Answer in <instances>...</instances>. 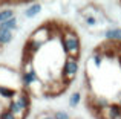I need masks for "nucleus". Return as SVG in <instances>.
<instances>
[{"label": "nucleus", "instance_id": "nucleus-18", "mask_svg": "<svg viewBox=\"0 0 121 119\" xmlns=\"http://www.w3.org/2000/svg\"><path fill=\"white\" fill-rule=\"evenodd\" d=\"M80 102H81V93L80 92H74L71 95V98H69V107L75 108V107H78Z\"/></svg>", "mask_w": 121, "mask_h": 119}, {"label": "nucleus", "instance_id": "nucleus-19", "mask_svg": "<svg viewBox=\"0 0 121 119\" xmlns=\"http://www.w3.org/2000/svg\"><path fill=\"white\" fill-rule=\"evenodd\" d=\"M54 119H71V116H69L68 111H63V110H57L52 113Z\"/></svg>", "mask_w": 121, "mask_h": 119}, {"label": "nucleus", "instance_id": "nucleus-4", "mask_svg": "<svg viewBox=\"0 0 121 119\" xmlns=\"http://www.w3.org/2000/svg\"><path fill=\"white\" fill-rule=\"evenodd\" d=\"M68 86H69V84L65 83V81L60 78L58 81H51V84H44V90H43V92L46 93L48 96H57V95H60L61 92H65Z\"/></svg>", "mask_w": 121, "mask_h": 119}, {"label": "nucleus", "instance_id": "nucleus-11", "mask_svg": "<svg viewBox=\"0 0 121 119\" xmlns=\"http://www.w3.org/2000/svg\"><path fill=\"white\" fill-rule=\"evenodd\" d=\"M18 90H15L14 87H6V86H0V99L11 102L12 99H15Z\"/></svg>", "mask_w": 121, "mask_h": 119}, {"label": "nucleus", "instance_id": "nucleus-9", "mask_svg": "<svg viewBox=\"0 0 121 119\" xmlns=\"http://www.w3.org/2000/svg\"><path fill=\"white\" fill-rule=\"evenodd\" d=\"M103 35L110 43H121V28H109L103 32Z\"/></svg>", "mask_w": 121, "mask_h": 119}, {"label": "nucleus", "instance_id": "nucleus-20", "mask_svg": "<svg viewBox=\"0 0 121 119\" xmlns=\"http://www.w3.org/2000/svg\"><path fill=\"white\" fill-rule=\"evenodd\" d=\"M0 119H17V118H15L8 108H3V110L0 111Z\"/></svg>", "mask_w": 121, "mask_h": 119}, {"label": "nucleus", "instance_id": "nucleus-13", "mask_svg": "<svg viewBox=\"0 0 121 119\" xmlns=\"http://www.w3.org/2000/svg\"><path fill=\"white\" fill-rule=\"evenodd\" d=\"M41 12V5L40 3H31L25 9V17L26 18H34L35 15H39Z\"/></svg>", "mask_w": 121, "mask_h": 119}, {"label": "nucleus", "instance_id": "nucleus-1", "mask_svg": "<svg viewBox=\"0 0 121 119\" xmlns=\"http://www.w3.org/2000/svg\"><path fill=\"white\" fill-rule=\"evenodd\" d=\"M60 43H61V49L65 52L66 57L78 58L81 52V41L78 34L74 29H65L60 37Z\"/></svg>", "mask_w": 121, "mask_h": 119}, {"label": "nucleus", "instance_id": "nucleus-22", "mask_svg": "<svg viewBox=\"0 0 121 119\" xmlns=\"http://www.w3.org/2000/svg\"><path fill=\"white\" fill-rule=\"evenodd\" d=\"M117 58H118V61L121 64V44H118V49H117Z\"/></svg>", "mask_w": 121, "mask_h": 119}, {"label": "nucleus", "instance_id": "nucleus-17", "mask_svg": "<svg viewBox=\"0 0 121 119\" xmlns=\"http://www.w3.org/2000/svg\"><path fill=\"white\" fill-rule=\"evenodd\" d=\"M0 28L2 29H8V31H11V32H14L15 29L18 28V23H17V18H11V20H8V21H5V23H2L0 24Z\"/></svg>", "mask_w": 121, "mask_h": 119}, {"label": "nucleus", "instance_id": "nucleus-10", "mask_svg": "<svg viewBox=\"0 0 121 119\" xmlns=\"http://www.w3.org/2000/svg\"><path fill=\"white\" fill-rule=\"evenodd\" d=\"M6 108H8L9 111H11L12 115H14L17 119H25V116L28 115V111H25L23 108L20 107V105L15 102V99H12L11 102H8V105H6Z\"/></svg>", "mask_w": 121, "mask_h": 119}, {"label": "nucleus", "instance_id": "nucleus-14", "mask_svg": "<svg viewBox=\"0 0 121 119\" xmlns=\"http://www.w3.org/2000/svg\"><path fill=\"white\" fill-rule=\"evenodd\" d=\"M12 38H14V34H12L11 31L2 29V28H0V46L9 44V43L12 41Z\"/></svg>", "mask_w": 121, "mask_h": 119}, {"label": "nucleus", "instance_id": "nucleus-6", "mask_svg": "<svg viewBox=\"0 0 121 119\" xmlns=\"http://www.w3.org/2000/svg\"><path fill=\"white\" fill-rule=\"evenodd\" d=\"M44 44H41V43L35 41V40L32 38H28L26 43H25V57L28 58H34L37 54L41 51V48H43Z\"/></svg>", "mask_w": 121, "mask_h": 119}, {"label": "nucleus", "instance_id": "nucleus-23", "mask_svg": "<svg viewBox=\"0 0 121 119\" xmlns=\"http://www.w3.org/2000/svg\"><path fill=\"white\" fill-rule=\"evenodd\" d=\"M118 105L121 107V96H120V101H118Z\"/></svg>", "mask_w": 121, "mask_h": 119}, {"label": "nucleus", "instance_id": "nucleus-21", "mask_svg": "<svg viewBox=\"0 0 121 119\" xmlns=\"http://www.w3.org/2000/svg\"><path fill=\"white\" fill-rule=\"evenodd\" d=\"M37 119H54V116L51 113H48V111H43V113H40L37 116Z\"/></svg>", "mask_w": 121, "mask_h": 119}, {"label": "nucleus", "instance_id": "nucleus-5", "mask_svg": "<svg viewBox=\"0 0 121 119\" xmlns=\"http://www.w3.org/2000/svg\"><path fill=\"white\" fill-rule=\"evenodd\" d=\"M15 78H17V73H15L12 69L0 66V86L11 87V83L15 81Z\"/></svg>", "mask_w": 121, "mask_h": 119}, {"label": "nucleus", "instance_id": "nucleus-2", "mask_svg": "<svg viewBox=\"0 0 121 119\" xmlns=\"http://www.w3.org/2000/svg\"><path fill=\"white\" fill-rule=\"evenodd\" d=\"M20 83H22V86H23V90H26V92L32 90L35 84L43 86V84H41V81H40L39 73H37L35 67H34L32 58H28V57L23 58L22 72H20Z\"/></svg>", "mask_w": 121, "mask_h": 119}, {"label": "nucleus", "instance_id": "nucleus-8", "mask_svg": "<svg viewBox=\"0 0 121 119\" xmlns=\"http://www.w3.org/2000/svg\"><path fill=\"white\" fill-rule=\"evenodd\" d=\"M15 102H17L25 111H29V107H31V95H29V92L20 90V92L17 93V96H15Z\"/></svg>", "mask_w": 121, "mask_h": 119}, {"label": "nucleus", "instance_id": "nucleus-3", "mask_svg": "<svg viewBox=\"0 0 121 119\" xmlns=\"http://www.w3.org/2000/svg\"><path fill=\"white\" fill-rule=\"evenodd\" d=\"M78 70H80V64H78V58H72V57H66V60L63 61L61 66V72H60V76L65 83L71 84L75 79Z\"/></svg>", "mask_w": 121, "mask_h": 119}, {"label": "nucleus", "instance_id": "nucleus-24", "mask_svg": "<svg viewBox=\"0 0 121 119\" xmlns=\"http://www.w3.org/2000/svg\"><path fill=\"white\" fill-rule=\"evenodd\" d=\"M75 119H81V118H75Z\"/></svg>", "mask_w": 121, "mask_h": 119}, {"label": "nucleus", "instance_id": "nucleus-15", "mask_svg": "<svg viewBox=\"0 0 121 119\" xmlns=\"http://www.w3.org/2000/svg\"><path fill=\"white\" fill-rule=\"evenodd\" d=\"M15 17V11L12 8H5V9H0V24L5 23V21L11 20V18Z\"/></svg>", "mask_w": 121, "mask_h": 119}, {"label": "nucleus", "instance_id": "nucleus-7", "mask_svg": "<svg viewBox=\"0 0 121 119\" xmlns=\"http://www.w3.org/2000/svg\"><path fill=\"white\" fill-rule=\"evenodd\" d=\"M101 119H121V107L118 104H110L107 108H104L100 113Z\"/></svg>", "mask_w": 121, "mask_h": 119}, {"label": "nucleus", "instance_id": "nucleus-12", "mask_svg": "<svg viewBox=\"0 0 121 119\" xmlns=\"http://www.w3.org/2000/svg\"><path fill=\"white\" fill-rule=\"evenodd\" d=\"M100 14H101V11H100ZM83 20H84V24L89 26V28L97 26L98 24V12L94 14V12H91V11L86 9V11H83Z\"/></svg>", "mask_w": 121, "mask_h": 119}, {"label": "nucleus", "instance_id": "nucleus-16", "mask_svg": "<svg viewBox=\"0 0 121 119\" xmlns=\"http://www.w3.org/2000/svg\"><path fill=\"white\" fill-rule=\"evenodd\" d=\"M103 61H104V55L103 52L100 51V49H97V51L92 54V63H94V66L97 69H100L101 66H103Z\"/></svg>", "mask_w": 121, "mask_h": 119}]
</instances>
